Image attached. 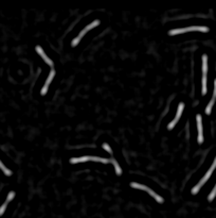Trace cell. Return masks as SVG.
Here are the masks:
<instances>
[{"label":"cell","instance_id":"6da1fadb","mask_svg":"<svg viewBox=\"0 0 216 218\" xmlns=\"http://www.w3.org/2000/svg\"><path fill=\"white\" fill-rule=\"evenodd\" d=\"M183 108H184V104L183 103H180L179 106H178V111H177V115H176V117L174 118V120L172 121V123H169V126H167V129L169 130H172L173 128H174V126L176 125V123H178V120H179L180 116H181V114H182V111H183Z\"/></svg>","mask_w":216,"mask_h":218},{"label":"cell","instance_id":"7a4b0ae2","mask_svg":"<svg viewBox=\"0 0 216 218\" xmlns=\"http://www.w3.org/2000/svg\"><path fill=\"white\" fill-rule=\"evenodd\" d=\"M197 120V128H198V143L201 144L203 142V135H202V123H201V116L199 114L196 116Z\"/></svg>","mask_w":216,"mask_h":218},{"label":"cell","instance_id":"3957f363","mask_svg":"<svg viewBox=\"0 0 216 218\" xmlns=\"http://www.w3.org/2000/svg\"><path fill=\"white\" fill-rule=\"evenodd\" d=\"M36 51H37V53H38L39 56H42V59L44 60V62H46L47 64H49V65L51 66V67H52V66H53V62L51 61V60L49 59V58H48L47 56H46V53L44 52V50H42V48L40 47V46H36Z\"/></svg>","mask_w":216,"mask_h":218},{"label":"cell","instance_id":"277c9868","mask_svg":"<svg viewBox=\"0 0 216 218\" xmlns=\"http://www.w3.org/2000/svg\"><path fill=\"white\" fill-rule=\"evenodd\" d=\"M54 75H55V70L52 69V70H51L50 75H49V77H48L47 81H46V83H44V86L42 87V95H46V93H47V90H48V86H49V84H50L51 81H52V79H53V77H54Z\"/></svg>","mask_w":216,"mask_h":218},{"label":"cell","instance_id":"5b68a950","mask_svg":"<svg viewBox=\"0 0 216 218\" xmlns=\"http://www.w3.org/2000/svg\"><path fill=\"white\" fill-rule=\"evenodd\" d=\"M207 71H208V56L203 54L202 56V73L205 76H207Z\"/></svg>","mask_w":216,"mask_h":218},{"label":"cell","instance_id":"8992f818","mask_svg":"<svg viewBox=\"0 0 216 218\" xmlns=\"http://www.w3.org/2000/svg\"><path fill=\"white\" fill-rule=\"evenodd\" d=\"M147 192H148V194L152 196V198L156 199V201H157V202H159V203H163V201H164L163 198H162V197H160L159 195H157V194H156L154 190H150V188H148V190H147Z\"/></svg>","mask_w":216,"mask_h":218},{"label":"cell","instance_id":"52a82bcc","mask_svg":"<svg viewBox=\"0 0 216 218\" xmlns=\"http://www.w3.org/2000/svg\"><path fill=\"white\" fill-rule=\"evenodd\" d=\"M89 160V157H72L70 160V163L71 164H76V163H80V162H86Z\"/></svg>","mask_w":216,"mask_h":218},{"label":"cell","instance_id":"ba28073f","mask_svg":"<svg viewBox=\"0 0 216 218\" xmlns=\"http://www.w3.org/2000/svg\"><path fill=\"white\" fill-rule=\"evenodd\" d=\"M212 172H213V171H211L210 169H209V171H208V172L205 173V176L203 177V178H202L201 180H200V182H199V183H198V184H197V185H198L199 187H201L202 185L205 184V182H207V181H208V180H209V178H210V176H211V175H212Z\"/></svg>","mask_w":216,"mask_h":218},{"label":"cell","instance_id":"9c48e42d","mask_svg":"<svg viewBox=\"0 0 216 218\" xmlns=\"http://www.w3.org/2000/svg\"><path fill=\"white\" fill-rule=\"evenodd\" d=\"M184 32H188V28H183V29H174V30L169 31V35H176L179 33H184Z\"/></svg>","mask_w":216,"mask_h":218},{"label":"cell","instance_id":"30bf717a","mask_svg":"<svg viewBox=\"0 0 216 218\" xmlns=\"http://www.w3.org/2000/svg\"><path fill=\"white\" fill-rule=\"evenodd\" d=\"M130 186L133 188H137V190H148V187H146L145 185H141L139 184V183H136V182H133V183H130Z\"/></svg>","mask_w":216,"mask_h":218},{"label":"cell","instance_id":"8fae6325","mask_svg":"<svg viewBox=\"0 0 216 218\" xmlns=\"http://www.w3.org/2000/svg\"><path fill=\"white\" fill-rule=\"evenodd\" d=\"M110 162L112 163V164H114L116 175H118V176H121V175H122V170H121V168H120V166H119V164H118V162H116V160H114V159H111Z\"/></svg>","mask_w":216,"mask_h":218},{"label":"cell","instance_id":"7c38bea8","mask_svg":"<svg viewBox=\"0 0 216 218\" xmlns=\"http://www.w3.org/2000/svg\"><path fill=\"white\" fill-rule=\"evenodd\" d=\"M89 160H91V161H97V162L104 163V164H107V163L110 162V160L103 159V157H89Z\"/></svg>","mask_w":216,"mask_h":218},{"label":"cell","instance_id":"4fadbf2b","mask_svg":"<svg viewBox=\"0 0 216 218\" xmlns=\"http://www.w3.org/2000/svg\"><path fill=\"white\" fill-rule=\"evenodd\" d=\"M188 31H201V32H208L209 28H207V27H188Z\"/></svg>","mask_w":216,"mask_h":218},{"label":"cell","instance_id":"5bb4252c","mask_svg":"<svg viewBox=\"0 0 216 218\" xmlns=\"http://www.w3.org/2000/svg\"><path fill=\"white\" fill-rule=\"evenodd\" d=\"M0 169H1V170L4 172V175H6V176H11V175H12V171L10 170V169H8L6 166L3 165V163L1 162V161H0Z\"/></svg>","mask_w":216,"mask_h":218},{"label":"cell","instance_id":"9a60e30c","mask_svg":"<svg viewBox=\"0 0 216 218\" xmlns=\"http://www.w3.org/2000/svg\"><path fill=\"white\" fill-rule=\"evenodd\" d=\"M99 25H100V20H94L93 23H92V24H90V25H88V26H87V27H86V28H85V29H84V30H85V31H86V32H87V31H89V30H90V29L95 28V27H97V26H99Z\"/></svg>","mask_w":216,"mask_h":218},{"label":"cell","instance_id":"2e32d148","mask_svg":"<svg viewBox=\"0 0 216 218\" xmlns=\"http://www.w3.org/2000/svg\"><path fill=\"white\" fill-rule=\"evenodd\" d=\"M207 94V76L202 77V95Z\"/></svg>","mask_w":216,"mask_h":218},{"label":"cell","instance_id":"e0dca14e","mask_svg":"<svg viewBox=\"0 0 216 218\" xmlns=\"http://www.w3.org/2000/svg\"><path fill=\"white\" fill-rule=\"evenodd\" d=\"M214 101L215 100H212L210 101V103L208 104V106H207V109H205V114L207 115H210L211 114V110H212V106H213V104H214Z\"/></svg>","mask_w":216,"mask_h":218},{"label":"cell","instance_id":"ac0fdd59","mask_svg":"<svg viewBox=\"0 0 216 218\" xmlns=\"http://www.w3.org/2000/svg\"><path fill=\"white\" fill-rule=\"evenodd\" d=\"M215 196H216V185H215V187L213 188V190L211 192V194L209 195V197H208V200L209 201H212L214 198H215Z\"/></svg>","mask_w":216,"mask_h":218},{"label":"cell","instance_id":"d6986e66","mask_svg":"<svg viewBox=\"0 0 216 218\" xmlns=\"http://www.w3.org/2000/svg\"><path fill=\"white\" fill-rule=\"evenodd\" d=\"M14 197H15V193H14V192H10V193H8V198H6V203H8V202L11 201V200H13V199H14Z\"/></svg>","mask_w":216,"mask_h":218},{"label":"cell","instance_id":"ffe728a7","mask_svg":"<svg viewBox=\"0 0 216 218\" xmlns=\"http://www.w3.org/2000/svg\"><path fill=\"white\" fill-rule=\"evenodd\" d=\"M103 148L105 149V150L108 152V153L112 154V150H111V148H110V147H109V145H107V144H106V143H104V144H103Z\"/></svg>","mask_w":216,"mask_h":218},{"label":"cell","instance_id":"44dd1931","mask_svg":"<svg viewBox=\"0 0 216 218\" xmlns=\"http://www.w3.org/2000/svg\"><path fill=\"white\" fill-rule=\"evenodd\" d=\"M80 36L75 37V38L73 39V41H72L71 46H72V47H75V46H76V45H78V42H80Z\"/></svg>","mask_w":216,"mask_h":218},{"label":"cell","instance_id":"7402d4cb","mask_svg":"<svg viewBox=\"0 0 216 218\" xmlns=\"http://www.w3.org/2000/svg\"><path fill=\"white\" fill-rule=\"evenodd\" d=\"M6 205H8V203H4L2 204V207H0V216H2L3 215V213H4V211H6Z\"/></svg>","mask_w":216,"mask_h":218},{"label":"cell","instance_id":"603a6c76","mask_svg":"<svg viewBox=\"0 0 216 218\" xmlns=\"http://www.w3.org/2000/svg\"><path fill=\"white\" fill-rule=\"evenodd\" d=\"M199 190H200V187L198 186V185H196V186H194L193 190H192V194H193V195H196V194L199 192Z\"/></svg>","mask_w":216,"mask_h":218},{"label":"cell","instance_id":"cb8c5ba5","mask_svg":"<svg viewBox=\"0 0 216 218\" xmlns=\"http://www.w3.org/2000/svg\"><path fill=\"white\" fill-rule=\"evenodd\" d=\"M216 99V80L214 81V93H213V100Z\"/></svg>","mask_w":216,"mask_h":218},{"label":"cell","instance_id":"d4e9b609","mask_svg":"<svg viewBox=\"0 0 216 218\" xmlns=\"http://www.w3.org/2000/svg\"><path fill=\"white\" fill-rule=\"evenodd\" d=\"M216 168V157H215V160H214V162H213V164H212V166H211V168H210V170L211 171H213L214 169Z\"/></svg>","mask_w":216,"mask_h":218}]
</instances>
